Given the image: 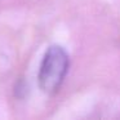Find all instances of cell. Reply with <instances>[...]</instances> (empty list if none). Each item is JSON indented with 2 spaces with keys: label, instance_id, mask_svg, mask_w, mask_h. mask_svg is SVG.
I'll list each match as a JSON object with an SVG mask.
<instances>
[{
  "label": "cell",
  "instance_id": "6da1fadb",
  "mask_svg": "<svg viewBox=\"0 0 120 120\" xmlns=\"http://www.w3.org/2000/svg\"><path fill=\"white\" fill-rule=\"evenodd\" d=\"M68 70V54L60 45H50L45 52L39 71V85L43 92L54 94Z\"/></svg>",
  "mask_w": 120,
  "mask_h": 120
}]
</instances>
